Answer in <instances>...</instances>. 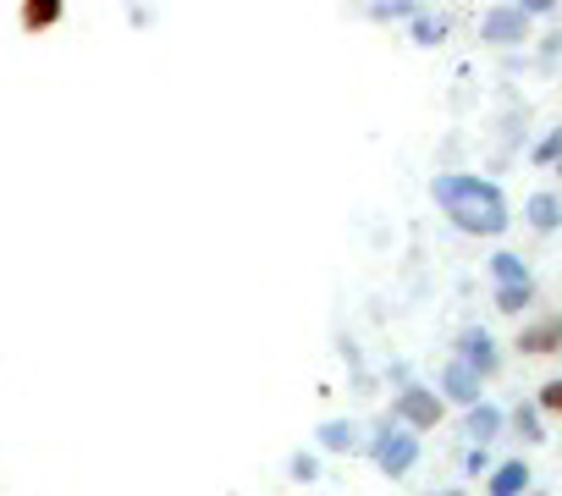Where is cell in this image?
Wrapping results in <instances>:
<instances>
[{
	"label": "cell",
	"mask_w": 562,
	"mask_h": 496,
	"mask_svg": "<svg viewBox=\"0 0 562 496\" xmlns=\"http://www.w3.org/2000/svg\"><path fill=\"white\" fill-rule=\"evenodd\" d=\"M436 193H441V204L452 210V221L469 226V232H502V226H507L502 199H496L485 182H441Z\"/></svg>",
	"instance_id": "cell-1"
},
{
	"label": "cell",
	"mask_w": 562,
	"mask_h": 496,
	"mask_svg": "<svg viewBox=\"0 0 562 496\" xmlns=\"http://www.w3.org/2000/svg\"><path fill=\"white\" fill-rule=\"evenodd\" d=\"M551 353H562V309H551L518 331V359H551Z\"/></svg>",
	"instance_id": "cell-2"
},
{
	"label": "cell",
	"mask_w": 562,
	"mask_h": 496,
	"mask_svg": "<svg viewBox=\"0 0 562 496\" xmlns=\"http://www.w3.org/2000/svg\"><path fill=\"white\" fill-rule=\"evenodd\" d=\"M18 23H23V34H50L67 23V0H23Z\"/></svg>",
	"instance_id": "cell-3"
},
{
	"label": "cell",
	"mask_w": 562,
	"mask_h": 496,
	"mask_svg": "<svg viewBox=\"0 0 562 496\" xmlns=\"http://www.w3.org/2000/svg\"><path fill=\"white\" fill-rule=\"evenodd\" d=\"M397 414H403L414 430H436V425H441V397H436V392H425V386H414V392H403Z\"/></svg>",
	"instance_id": "cell-4"
},
{
	"label": "cell",
	"mask_w": 562,
	"mask_h": 496,
	"mask_svg": "<svg viewBox=\"0 0 562 496\" xmlns=\"http://www.w3.org/2000/svg\"><path fill=\"white\" fill-rule=\"evenodd\" d=\"M529 491V463H502L496 474H491V496H524Z\"/></svg>",
	"instance_id": "cell-5"
},
{
	"label": "cell",
	"mask_w": 562,
	"mask_h": 496,
	"mask_svg": "<svg viewBox=\"0 0 562 496\" xmlns=\"http://www.w3.org/2000/svg\"><path fill=\"white\" fill-rule=\"evenodd\" d=\"M447 392L463 397V403H474V397H480V375H474L469 364H452V370H447Z\"/></svg>",
	"instance_id": "cell-6"
},
{
	"label": "cell",
	"mask_w": 562,
	"mask_h": 496,
	"mask_svg": "<svg viewBox=\"0 0 562 496\" xmlns=\"http://www.w3.org/2000/svg\"><path fill=\"white\" fill-rule=\"evenodd\" d=\"M529 226H535V232H551V226H557V199H551V193H535V199H529Z\"/></svg>",
	"instance_id": "cell-7"
},
{
	"label": "cell",
	"mask_w": 562,
	"mask_h": 496,
	"mask_svg": "<svg viewBox=\"0 0 562 496\" xmlns=\"http://www.w3.org/2000/svg\"><path fill=\"white\" fill-rule=\"evenodd\" d=\"M524 304H529V277H524V282H502V293H496V309H502V315H518Z\"/></svg>",
	"instance_id": "cell-8"
},
{
	"label": "cell",
	"mask_w": 562,
	"mask_h": 496,
	"mask_svg": "<svg viewBox=\"0 0 562 496\" xmlns=\"http://www.w3.org/2000/svg\"><path fill=\"white\" fill-rule=\"evenodd\" d=\"M485 342H491L485 331H469V337H463V359L480 364V375H491V348H485Z\"/></svg>",
	"instance_id": "cell-9"
},
{
	"label": "cell",
	"mask_w": 562,
	"mask_h": 496,
	"mask_svg": "<svg viewBox=\"0 0 562 496\" xmlns=\"http://www.w3.org/2000/svg\"><path fill=\"white\" fill-rule=\"evenodd\" d=\"M535 408H540V414H562V375L540 386V397H535Z\"/></svg>",
	"instance_id": "cell-10"
},
{
	"label": "cell",
	"mask_w": 562,
	"mask_h": 496,
	"mask_svg": "<svg viewBox=\"0 0 562 496\" xmlns=\"http://www.w3.org/2000/svg\"><path fill=\"white\" fill-rule=\"evenodd\" d=\"M513 419H518V430H524V436H529V441H535V436H540V430H535V408H518V414H513Z\"/></svg>",
	"instance_id": "cell-11"
},
{
	"label": "cell",
	"mask_w": 562,
	"mask_h": 496,
	"mask_svg": "<svg viewBox=\"0 0 562 496\" xmlns=\"http://www.w3.org/2000/svg\"><path fill=\"white\" fill-rule=\"evenodd\" d=\"M326 441L331 447H348V425H326Z\"/></svg>",
	"instance_id": "cell-12"
},
{
	"label": "cell",
	"mask_w": 562,
	"mask_h": 496,
	"mask_svg": "<svg viewBox=\"0 0 562 496\" xmlns=\"http://www.w3.org/2000/svg\"><path fill=\"white\" fill-rule=\"evenodd\" d=\"M551 155H562V133H551V138L540 144V160H551Z\"/></svg>",
	"instance_id": "cell-13"
},
{
	"label": "cell",
	"mask_w": 562,
	"mask_h": 496,
	"mask_svg": "<svg viewBox=\"0 0 562 496\" xmlns=\"http://www.w3.org/2000/svg\"><path fill=\"white\" fill-rule=\"evenodd\" d=\"M529 496H546V491H529Z\"/></svg>",
	"instance_id": "cell-14"
},
{
	"label": "cell",
	"mask_w": 562,
	"mask_h": 496,
	"mask_svg": "<svg viewBox=\"0 0 562 496\" xmlns=\"http://www.w3.org/2000/svg\"><path fill=\"white\" fill-rule=\"evenodd\" d=\"M557 171H562V166H557Z\"/></svg>",
	"instance_id": "cell-15"
}]
</instances>
